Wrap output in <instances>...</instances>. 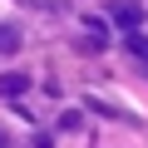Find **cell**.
<instances>
[{
	"mask_svg": "<svg viewBox=\"0 0 148 148\" xmlns=\"http://www.w3.org/2000/svg\"><path fill=\"white\" fill-rule=\"evenodd\" d=\"M35 148H54V143H49V138H45V133H35Z\"/></svg>",
	"mask_w": 148,
	"mask_h": 148,
	"instance_id": "obj_7",
	"label": "cell"
},
{
	"mask_svg": "<svg viewBox=\"0 0 148 148\" xmlns=\"http://www.w3.org/2000/svg\"><path fill=\"white\" fill-rule=\"evenodd\" d=\"M0 148H5V133H0Z\"/></svg>",
	"mask_w": 148,
	"mask_h": 148,
	"instance_id": "obj_8",
	"label": "cell"
},
{
	"mask_svg": "<svg viewBox=\"0 0 148 148\" xmlns=\"http://www.w3.org/2000/svg\"><path fill=\"white\" fill-rule=\"evenodd\" d=\"M79 123H84V114H79V109H64V114H59V128H64V133H74Z\"/></svg>",
	"mask_w": 148,
	"mask_h": 148,
	"instance_id": "obj_4",
	"label": "cell"
},
{
	"mask_svg": "<svg viewBox=\"0 0 148 148\" xmlns=\"http://www.w3.org/2000/svg\"><path fill=\"white\" fill-rule=\"evenodd\" d=\"M104 49H109V45H104L99 35H89V40H79V54H104Z\"/></svg>",
	"mask_w": 148,
	"mask_h": 148,
	"instance_id": "obj_5",
	"label": "cell"
},
{
	"mask_svg": "<svg viewBox=\"0 0 148 148\" xmlns=\"http://www.w3.org/2000/svg\"><path fill=\"white\" fill-rule=\"evenodd\" d=\"M128 49H133V54L148 64V40H143V35H128Z\"/></svg>",
	"mask_w": 148,
	"mask_h": 148,
	"instance_id": "obj_6",
	"label": "cell"
},
{
	"mask_svg": "<svg viewBox=\"0 0 148 148\" xmlns=\"http://www.w3.org/2000/svg\"><path fill=\"white\" fill-rule=\"evenodd\" d=\"M30 89V74H20V69H10V74H0V99H20Z\"/></svg>",
	"mask_w": 148,
	"mask_h": 148,
	"instance_id": "obj_2",
	"label": "cell"
},
{
	"mask_svg": "<svg viewBox=\"0 0 148 148\" xmlns=\"http://www.w3.org/2000/svg\"><path fill=\"white\" fill-rule=\"evenodd\" d=\"M109 20H114V25H123V30L133 35V30L143 25V10H138V5H128V0H119V5H109Z\"/></svg>",
	"mask_w": 148,
	"mask_h": 148,
	"instance_id": "obj_1",
	"label": "cell"
},
{
	"mask_svg": "<svg viewBox=\"0 0 148 148\" xmlns=\"http://www.w3.org/2000/svg\"><path fill=\"white\" fill-rule=\"evenodd\" d=\"M20 25H5V20H0V54H20Z\"/></svg>",
	"mask_w": 148,
	"mask_h": 148,
	"instance_id": "obj_3",
	"label": "cell"
}]
</instances>
